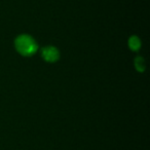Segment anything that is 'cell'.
Here are the masks:
<instances>
[{
  "mask_svg": "<svg viewBox=\"0 0 150 150\" xmlns=\"http://www.w3.org/2000/svg\"><path fill=\"white\" fill-rule=\"evenodd\" d=\"M41 56L44 61L48 63H54L60 59V52L56 46L48 45L42 50Z\"/></svg>",
  "mask_w": 150,
  "mask_h": 150,
  "instance_id": "2",
  "label": "cell"
},
{
  "mask_svg": "<svg viewBox=\"0 0 150 150\" xmlns=\"http://www.w3.org/2000/svg\"><path fill=\"white\" fill-rule=\"evenodd\" d=\"M129 47L133 52H138L141 47V40L137 36H131L129 39Z\"/></svg>",
  "mask_w": 150,
  "mask_h": 150,
  "instance_id": "3",
  "label": "cell"
},
{
  "mask_svg": "<svg viewBox=\"0 0 150 150\" xmlns=\"http://www.w3.org/2000/svg\"><path fill=\"white\" fill-rule=\"evenodd\" d=\"M134 64H135V67H136V69H137V71H139V72H144V70H145V61H144V58H142V57H137V58L135 59Z\"/></svg>",
  "mask_w": 150,
  "mask_h": 150,
  "instance_id": "4",
  "label": "cell"
},
{
  "mask_svg": "<svg viewBox=\"0 0 150 150\" xmlns=\"http://www.w3.org/2000/svg\"><path fill=\"white\" fill-rule=\"evenodd\" d=\"M15 46L17 52L23 57H32L38 50V45L34 38L27 34L18 36L15 40Z\"/></svg>",
  "mask_w": 150,
  "mask_h": 150,
  "instance_id": "1",
  "label": "cell"
}]
</instances>
